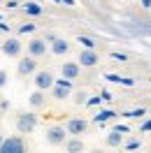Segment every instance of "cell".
<instances>
[{"label": "cell", "mask_w": 151, "mask_h": 153, "mask_svg": "<svg viewBox=\"0 0 151 153\" xmlns=\"http://www.w3.org/2000/svg\"><path fill=\"white\" fill-rule=\"evenodd\" d=\"M42 102H44V95H42V91L37 88V91L30 95V105L33 107H42Z\"/></svg>", "instance_id": "5bb4252c"}, {"label": "cell", "mask_w": 151, "mask_h": 153, "mask_svg": "<svg viewBox=\"0 0 151 153\" xmlns=\"http://www.w3.org/2000/svg\"><path fill=\"white\" fill-rule=\"evenodd\" d=\"M70 88H72V79H67V76L58 79L56 84H54V97L56 100H65L70 95Z\"/></svg>", "instance_id": "7a4b0ae2"}, {"label": "cell", "mask_w": 151, "mask_h": 153, "mask_svg": "<svg viewBox=\"0 0 151 153\" xmlns=\"http://www.w3.org/2000/svg\"><path fill=\"white\" fill-rule=\"evenodd\" d=\"M28 53L33 58H40L47 53V39H30L28 42Z\"/></svg>", "instance_id": "5b68a950"}, {"label": "cell", "mask_w": 151, "mask_h": 153, "mask_svg": "<svg viewBox=\"0 0 151 153\" xmlns=\"http://www.w3.org/2000/svg\"><path fill=\"white\" fill-rule=\"evenodd\" d=\"M35 125H37V116L35 114H21L19 118H16V130H19L21 134H30L35 130Z\"/></svg>", "instance_id": "6da1fadb"}, {"label": "cell", "mask_w": 151, "mask_h": 153, "mask_svg": "<svg viewBox=\"0 0 151 153\" xmlns=\"http://www.w3.org/2000/svg\"><path fill=\"white\" fill-rule=\"evenodd\" d=\"M130 116H135V118H140V116H144V109H140V111H132Z\"/></svg>", "instance_id": "cb8c5ba5"}, {"label": "cell", "mask_w": 151, "mask_h": 153, "mask_svg": "<svg viewBox=\"0 0 151 153\" xmlns=\"http://www.w3.org/2000/svg\"><path fill=\"white\" fill-rule=\"evenodd\" d=\"M63 2H65V5H72V0H63Z\"/></svg>", "instance_id": "484cf974"}, {"label": "cell", "mask_w": 151, "mask_h": 153, "mask_svg": "<svg viewBox=\"0 0 151 153\" xmlns=\"http://www.w3.org/2000/svg\"><path fill=\"white\" fill-rule=\"evenodd\" d=\"M109 118H114V111H109V109H105V111H100V114L95 116L98 123H105V121H109Z\"/></svg>", "instance_id": "9a60e30c"}, {"label": "cell", "mask_w": 151, "mask_h": 153, "mask_svg": "<svg viewBox=\"0 0 151 153\" xmlns=\"http://www.w3.org/2000/svg\"><path fill=\"white\" fill-rule=\"evenodd\" d=\"M65 128H67V132H70V134H81V132L88 130V123H86L84 118H70Z\"/></svg>", "instance_id": "ba28073f"}, {"label": "cell", "mask_w": 151, "mask_h": 153, "mask_svg": "<svg viewBox=\"0 0 151 153\" xmlns=\"http://www.w3.org/2000/svg\"><path fill=\"white\" fill-rule=\"evenodd\" d=\"M0 49H2V42H0Z\"/></svg>", "instance_id": "83f0119b"}, {"label": "cell", "mask_w": 151, "mask_h": 153, "mask_svg": "<svg viewBox=\"0 0 151 153\" xmlns=\"http://www.w3.org/2000/svg\"><path fill=\"white\" fill-rule=\"evenodd\" d=\"M63 76H67V79H77V76H79V65H75V63H65V65H63Z\"/></svg>", "instance_id": "7c38bea8"}, {"label": "cell", "mask_w": 151, "mask_h": 153, "mask_svg": "<svg viewBox=\"0 0 151 153\" xmlns=\"http://www.w3.org/2000/svg\"><path fill=\"white\" fill-rule=\"evenodd\" d=\"M0 146H2V137H0Z\"/></svg>", "instance_id": "4316f807"}, {"label": "cell", "mask_w": 151, "mask_h": 153, "mask_svg": "<svg viewBox=\"0 0 151 153\" xmlns=\"http://www.w3.org/2000/svg\"><path fill=\"white\" fill-rule=\"evenodd\" d=\"M2 53H5V56H19L21 53V42L16 37H10V39H5V42H2Z\"/></svg>", "instance_id": "8992f818"}, {"label": "cell", "mask_w": 151, "mask_h": 153, "mask_svg": "<svg viewBox=\"0 0 151 153\" xmlns=\"http://www.w3.org/2000/svg\"><path fill=\"white\" fill-rule=\"evenodd\" d=\"M65 130L67 128H49L47 132H44V137H47V142L51 146H58V144L65 142Z\"/></svg>", "instance_id": "277c9868"}, {"label": "cell", "mask_w": 151, "mask_h": 153, "mask_svg": "<svg viewBox=\"0 0 151 153\" xmlns=\"http://www.w3.org/2000/svg\"><path fill=\"white\" fill-rule=\"evenodd\" d=\"M121 142H123V134H121L119 128H116L114 132L107 134V146H121Z\"/></svg>", "instance_id": "4fadbf2b"}, {"label": "cell", "mask_w": 151, "mask_h": 153, "mask_svg": "<svg viewBox=\"0 0 151 153\" xmlns=\"http://www.w3.org/2000/svg\"><path fill=\"white\" fill-rule=\"evenodd\" d=\"M137 146H140V142H137V139H132V142L126 144V149H137Z\"/></svg>", "instance_id": "44dd1931"}, {"label": "cell", "mask_w": 151, "mask_h": 153, "mask_svg": "<svg viewBox=\"0 0 151 153\" xmlns=\"http://www.w3.org/2000/svg\"><path fill=\"white\" fill-rule=\"evenodd\" d=\"M75 102H77V105H84V102H86V93H77Z\"/></svg>", "instance_id": "d6986e66"}, {"label": "cell", "mask_w": 151, "mask_h": 153, "mask_svg": "<svg viewBox=\"0 0 151 153\" xmlns=\"http://www.w3.org/2000/svg\"><path fill=\"white\" fill-rule=\"evenodd\" d=\"M84 149V144L77 142V139H72V142H67V151H81Z\"/></svg>", "instance_id": "e0dca14e"}, {"label": "cell", "mask_w": 151, "mask_h": 153, "mask_svg": "<svg viewBox=\"0 0 151 153\" xmlns=\"http://www.w3.org/2000/svg\"><path fill=\"white\" fill-rule=\"evenodd\" d=\"M5 84H7V72H5V70H0V88L5 86Z\"/></svg>", "instance_id": "ffe728a7"}, {"label": "cell", "mask_w": 151, "mask_h": 153, "mask_svg": "<svg viewBox=\"0 0 151 153\" xmlns=\"http://www.w3.org/2000/svg\"><path fill=\"white\" fill-rule=\"evenodd\" d=\"M35 67H37V60H33V56L30 58H23V60H19V74H33L35 72Z\"/></svg>", "instance_id": "9c48e42d"}, {"label": "cell", "mask_w": 151, "mask_h": 153, "mask_svg": "<svg viewBox=\"0 0 151 153\" xmlns=\"http://www.w3.org/2000/svg\"><path fill=\"white\" fill-rule=\"evenodd\" d=\"M142 130H144V132H149V130H151V121H147V123L142 125Z\"/></svg>", "instance_id": "603a6c76"}, {"label": "cell", "mask_w": 151, "mask_h": 153, "mask_svg": "<svg viewBox=\"0 0 151 153\" xmlns=\"http://www.w3.org/2000/svg\"><path fill=\"white\" fill-rule=\"evenodd\" d=\"M54 84H56V81H54L51 72H37V74H35V86H37L40 91H47V88H51Z\"/></svg>", "instance_id": "52a82bcc"}, {"label": "cell", "mask_w": 151, "mask_h": 153, "mask_svg": "<svg viewBox=\"0 0 151 153\" xmlns=\"http://www.w3.org/2000/svg\"><path fill=\"white\" fill-rule=\"evenodd\" d=\"M23 12L26 14H40V7H37V2H28V5H23Z\"/></svg>", "instance_id": "2e32d148"}, {"label": "cell", "mask_w": 151, "mask_h": 153, "mask_svg": "<svg viewBox=\"0 0 151 153\" xmlns=\"http://www.w3.org/2000/svg\"><path fill=\"white\" fill-rule=\"evenodd\" d=\"M79 63L84 67H93L98 63V53H95L93 49H86V51H81V56H79Z\"/></svg>", "instance_id": "30bf717a"}, {"label": "cell", "mask_w": 151, "mask_h": 153, "mask_svg": "<svg viewBox=\"0 0 151 153\" xmlns=\"http://www.w3.org/2000/svg\"><path fill=\"white\" fill-rule=\"evenodd\" d=\"M0 153H23V142L19 137H10V139H2Z\"/></svg>", "instance_id": "3957f363"}, {"label": "cell", "mask_w": 151, "mask_h": 153, "mask_svg": "<svg viewBox=\"0 0 151 153\" xmlns=\"http://www.w3.org/2000/svg\"><path fill=\"white\" fill-rule=\"evenodd\" d=\"M144 7H151V0H144Z\"/></svg>", "instance_id": "d4e9b609"}, {"label": "cell", "mask_w": 151, "mask_h": 153, "mask_svg": "<svg viewBox=\"0 0 151 153\" xmlns=\"http://www.w3.org/2000/svg\"><path fill=\"white\" fill-rule=\"evenodd\" d=\"M79 42H81V47H86V49H93L95 47V42L91 37H79Z\"/></svg>", "instance_id": "ac0fdd59"}, {"label": "cell", "mask_w": 151, "mask_h": 153, "mask_svg": "<svg viewBox=\"0 0 151 153\" xmlns=\"http://www.w3.org/2000/svg\"><path fill=\"white\" fill-rule=\"evenodd\" d=\"M30 30H35V26H33V23H28V26H23V28H21V33H30Z\"/></svg>", "instance_id": "7402d4cb"}, {"label": "cell", "mask_w": 151, "mask_h": 153, "mask_svg": "<svg viewBox=\"0 0 151 153\" xmlns=\"http://www.w3.org/2000/svg\"><path fill=\"white\" fill-rule=\"evenodd\" d=\"M51 51H54L56 56H65L67 51H70V44H67L65 39H54V44H51Z\"/></svg>", "instance_id": "8fae6325"}]
</instances>
